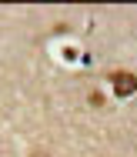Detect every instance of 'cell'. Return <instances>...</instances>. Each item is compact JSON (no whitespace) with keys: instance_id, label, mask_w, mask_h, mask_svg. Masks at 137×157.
Instances as JSON below:
<instances>
[{"instance_id":"obj_1","label":"cell","mask_w":137,"mask_h":157,"mask_svg":"<svg viewBox=\"0 0 137 157\" xmlns=\"http://www.w3.org/2000/svg\"><path fill=\"white\" fill-rule=\"evenodd\" d=\"M110 80H114V94H117V97H131L137 90V77L127 74V70H117Z\"/></svg>"}]
</instances>
